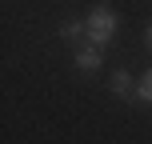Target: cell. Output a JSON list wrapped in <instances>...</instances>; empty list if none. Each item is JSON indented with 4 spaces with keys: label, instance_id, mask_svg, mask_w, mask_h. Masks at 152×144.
Instances as JSON below:
<instances>
[{
    "label": "cell",
    "instance_id": "6da1fadb",
    "mask_svg": "<svg viewBox=\"0 0 152 144\" xmlns=\"http://www.w3.org/2000/svg\"><path fill=\"white\" fill-rule=\"evenodd\" d=\"M116 24H120V20H116L112 8H108V4H96V8L88 12V20H84V40L96 44V48H104L108 40L116 36Z\"/></svg>",
    "mask_w": 152,
    "mask_h": 144
},
{
    "label": "cell",
    "instance_id": "7a4b0ae2",
    "mask_svg": "<svg viewBox=\"0 0 152 144\" xmlns=\"http://www.w3.org/2000/svg\"><path fill=\"white\" fill-rule=\"evenodd\" d=\"M100 64H104V52H100L96 44H84V48H76V68H80V72H96Z\"/></svg>",
    "mask_w": 152,
    "mask_h": 144
},
{
    "label": "cell",
    "instance_id": "3957f363",
    "mask_svg": "<svg viewBox=\"0 0 152 144\" xmlns=\"http://www.w3.org/2000/svg\"><path fill=\"white\" fill-rule=\"evenodd\" d=\"M108 88H112L116 96H136V80H132V72H124V68H116L108 76Z\"/></svg>",
    "mask_w": 152,
    "mask_h": 144
},
{
    "label": "cell",
    "instance_id": "277c9868",
    "mask_svg": "<svg viewBox=\"0 0 152 144\" xmlns=\"http://www.w3.org/2000/svg\"><path fill=\"white\" fill-rule=\"evenodd\" d=\"M132 100H136V104H152V68L136 80V96H132Z\"/></svg>",
    "mask_w": 152,
    "mask_h": 144
},
{
    "label": "cell",
    "instance_id": "5b68a950",
    "mask_svg": "<svg viewBox=\"0 0 152 144\" xmlns=\"http://www.w3.org/2000/svg\"><path fill=\"white\" fill-rule=\"evenodd\" d=\"M80 36H84V24H80V20L60 24V40H68V44H80Z\"/></svg>",
    "mask_w": 152,
    "mask_h": 144
},
{
    "label": "cell",
    "instance_id": "8992f818",
    "mask_svg": "<svg viewBox=\"0 0 152 144\" xmlns=\"http://www.w3.org/2000/svg\"><path fill=\"white\" fill-rule=\"evenodd\" d=\"M144 44H148V52H152V24L144 28Z\"/></svg>",
    "mask_w": 152,
    "mask_h": 144
}]
</instances>
